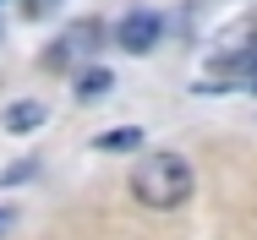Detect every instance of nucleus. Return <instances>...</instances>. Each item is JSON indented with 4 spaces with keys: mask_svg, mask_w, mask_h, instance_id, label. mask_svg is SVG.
I'll return each instance as SVG.
<instances>
[{
    "mask_svg": "<svg viewBox=\"0 0 257 240\" xmlns=\"http://www.w3.org/2000/svg\"><path fill=\"white\" fill-rule=\"evenodd\" d=\"M197 186V175H192V164L181 158V153H148L143 164H137V175H132V196L143 202V207H154V213H170V207H181L186 196Z\"/></svg>",
    "mask_w": 257,
    "mask_h": 240,
    "instance_id": "nucleus-1",
    "label": "nucleus"
},
{
    "mask_svg": "<svg viewBox=\"0 0 257 240\" xmlns=\"http://www.w3.org/2000/svg\"><path fill=\"white\" fill-rule=\"evenodd\" d=\"M115 39H120L126 55H148V49L164 39V17H159V11H126V22L115 28Z\"/></svg>",
    "mask_w": 257,
    "mask_h": 240,
    "instance_id": "nucleus-2",
    "label": "nucleus"
},
{
    "mask_svg": "<svg viewBox=\"0 0 257 240\" xmlns=\"http://www.w3.org/2000/svg\"><path fill=\"white\" fill-rule=\"evenodd\" d=\"M93 44H99V28H93V22H82V28H71V33L60 39V44H50V66H55V71H60V66H66V60H71L77 49L88 55V49H93Z\"/></svg>",
    "mask_w": 257,
    "mask_h": 240,
    "instance_id": "nucleus-3",
    "label": "nucleus"
},
{
    "mask_svg": "<svg viewBox=\"0 0 257 240\" xmlns=\"http://www.w3.org/2000/svg\"><path fill=\"white\" fill-rule=\"evenodd\" d=\"M143 142H148V137H143V126H109V131H99V137H93V147H99V153H137Z\"/></svg>",
    "mask_w": 257,
    "mask_h": 240,
    "instance_id": "nucleus-4",
    "label": "nucleus"
},
{
    "mask_svg": "<svg viewBox=\"0 0 257 240\" xmlns=\"http://www.w3.org/2000/svg\"><path fill=\"white\" fill-rule=\"evenodd\" d=\"M109 88H115V77H109L104 66H88V71H77V98H82V104H93V98H104Z\"/></svg>",
    "mask_w": 257,
    "mask_h": 240,
    "instance_id": "nucleus-5",
    "label": "nucleus"
},
{
    "mask_svg": "<svg viewBox=\"0 0 257 240\" xmlns=\"http://www.w3.org/2000/svg\"><path fill=\"white\" fill-rule=\"evenodd\" d=\"M0 126H6V131H39V126H44V104H11V109L0 115Z\"/></svg>",
    "mask_w": 257,
    "mask_h": 240,
    "instance_id": "nucleus-6",
    "label": "nucleus"
},
{
    "mask_svg": "<svg viewBox=\"0 0 257 240\" xmlns=\"http://www.w3.org/2000/svg\"><path fill=\"white\" fill-rule=\"evenodd\" d=\"M55 0H28V17H39V11H50Z\"/></svg>",
    "mask_w": 257,
    "mask_h": 240,
    "instance_id": "nucleus-7",
    "label": "nucleus"
},
{
    "mask_svg": "<svg viewBox=\"0 0 257 240\" xmlns=\"http://www.w3.org/2000/svg\"><path fill=\"white\" fill-rule=\"evenodd\" d=\"M6 229H11V207H0V235H6Z\"/></svg>",
    "mask_w": 257,
    "mask_h": 240,
    "instance_id": "nucleus-8",
    "label": "nucleus"
}]
</instances>
